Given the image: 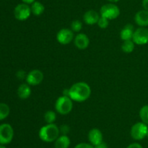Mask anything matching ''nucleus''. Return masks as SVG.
Returning a JSON list of instances; mask_svg holds the SVG:
<instances>
[{
	"mask_svg": "<svg viewBox=\"0 0 148 148\" xmlns=\"http://www.w3.org/2000/svg\"><path fill=\"white\" fill-rule=\"evenodd\" d=\"M140 117L142 122L148 125V105H144L140 110Z\"/></svg>",
	"mask_w": 148,
	"mask_h": 148,
	"instance_id": "obj_21",
	"label": "nucleus"
},
{
	"mask_svg": "<svg viewBox=\"0 0 148 148\" xmlns=\"http://www.w3.org/2000/svg\"><path fill=\"white\" fill-rule=\"evenodd\" d=\"M108 1H111V2H117V1H119V0H108Z\"/></svg>",
	"mask_w": 148,
	"mask_h": 148,
	"instance_id": "obj_32",
	"label": "nucleus"
},
{
	"mask_svg": "<svg viewBox=\"0 0 148 148\" xmlns=\"http://www.w3.org/2000/svg\"><path fill=\"white\" fill-rule=\"evenodd\" d=\"M91 94V89L85 82H77L68 89V97L75 102H84L88 100Z\"/></svg>",
	"mask_w": 148,
	"mask_h": 148,
	"instance_id": "obj_1",
	"label": "nucleus"
},
{
	"mask_svg": "<svg viewBox=\"0 0 148 148\" xmlns=\"http://www.w3.org/2000/svg\"><path fill=\"white\" fill-rule=\"evenodd\" d=\"M73 108L72 100L69 97L63 95L59 97L55 103V109L61 115H67Z\"/></svg>",
	"mask_w": 148,
	"mask_h": 148,
	"instance_id": "obj_3",
	"label": "nucleus"
},
{
	"mask_svg": "<svg viewBox=\"0 0 148 148\" xmlns=\"http://www.w3.org/2000/svg\"><path fill=\"white\" fill-rule=\"evenodd\" d=\"M22 1H23L24 3H25V4H33L34 1H36V0H22Z\"/></svg>",
	"mask_w": 148,
	"mask_h": 148,
	"instance_id": "obj_31",
	"label": "nucleus"
},
{
	"mask_svg": "<svg viewBox=\"0 0 148 148\" xmlns=\"http://www.w3.org/2000/svg\"><path fill=\"white\" fill-rule=\"evenodd\" d=\"M14 136V130L9 123L0 125V145H7L12 142Z\"/></svg>",
	"mask_w": 148,
	"mask_h": 148,
	"instance_id": "obj_6",
	"label": "nucleus"
},
{
	"mask_svg": "<svg viewBox=\"0 0 148 148\" xmlns=\"http://www.w3.org/2000/svg\"><path fill=\"white\" fill-rule=\"evenodd\" d=\"M132 41L138 45H145L148 43V29L145 27H140L134 32Z\"/></svg>",
	"mask_w": 148,
	"mask_h": 148,
	"instance_id": "obj_8",
	"label": "nucleus"
},
{
	"mask_svg": "<svg viewBox=\"0 0 148 148\" xmlns=\"http://www.w3.org/2000/svg\"><path fill=\"white\" fill-rule=\"evenodd\" d=\"M134 43L132 40L124 41L121 45V49L125 53H131L134 51Z\"/></svg>",
	"mask_w": 148,
	"mask_h": 148,
	"instance_id": "obj_19",
	"label": "nucleus"
},
{
	"mask_svg": "<svg viewBox=\"0 0 148 148\" xmlns=\"http://www.w3.org/2000/svg\"><path fill=\"white\" fill-rule=\"evenodd\" d=\"M56 39L61 44L66 45L70 43L74 39L73 31L70 29L62 28L56 35Z\"/></svg>",
	"mask_w": 148,
	"mask_h": 148,
	"instance_id": "obj_10",
	"label": "nucleus"
},
{
	"mask_svg": "<svg viewBox=\"0 0 148 148\" xmlns=\"http://www.w3.org/2000/svg\"><path fill=\"white\" fill-rule=\"evenodd\" d=\"M90 40L85 33H78L75 38V45L77 49L83 50L89 46Z\"/></svg>",
	"mask_w": 148,
	"mask_h": 148,
	"instance_id": "obj_12",
	"label": "nucleus"
},
{
	"mask_svg": "<svg viewBox=\"0 0 148 148\" xmlns=\"http://www.w3.org/2000/svg\"><path fill=\"white\" fill-rule=\"evenodd\" d=\"M17 78H20V79H23V78H26V76H27V75L25 74V71H18V72L17 73Z\"/></svg>",
	"mask_w": 148,
	"mask_h": 148,
	"instance_id": "obj_27",
	"label": "nucleus"
},
{
	"mask_svg": "<svg viewBox=\"0 0 148 148\" xmlns=\"http://www.w3.org/2000/svg\"><path fill=\"white\" fill-rule=\"evenodd\" d=\"M148 126L143 122H138L132 126L130 131L131 136L135 140H142L147 136Z\"/></svg>",
	"mask_w": 148,
	"mask_h": 148,
	"instance_id": "obj_5",
	"label": "nucleus"
},
{
	"mask_svg": "<svg viewBox=\"0 0 148 148\" xmlns=\"http://www.w3.org/2000/svg\"><path fill=\"white\" fill-rule=\"evenodd\" d=\"M127 148H143V147L140 144L137 143V142H134V143L130 144Z\"/></svg>",
	"mask_w": 148,
	"mask_h": 148,
	"instance_id": "obj_28",
	"label": "nucleus"
},
{
	"mask_svg": "<svg viewBox=\"0 0 148 148\" xmlns=\"http://www.w3.org/2000/svg\"><path fill=\"white\" fill-rule=\"evenodd\" d=\"M103 136L102 132L101 131V130L96 129V128L91 129L88 133L89 142L93 146H96L98 144L101 143L103 141Z\"/></svg>",
	"mask_w": 148,
	"mask_h": 148,
	"instance_id": "obj_11",
	"label": "nucleus"
},
{
	"mask_svg": "<svg viewBox=\"0 0 148 148\" xmlns=\"http://www.w3.org/2000/svg\"><path fill=\"white\" fill-rule=\"evenodd\" d=\"M70 139L67 135H61L54 142V148H69Z\"/></svg>",
	"mask_w": 148,
	"mask_h": 148,
	"instance_id": "obj_16",
	"label": "nucleus"
},
{
	"mask_svg": "<svg viewBox=\"0 0 148 148\" xmlns=\"http://www.w3.org/2000/svg\"><path fill=\"white\" fill-rule=\"evenodd\" d=\"M82 23L79 20H74L71 23V29L73 32H79L82 30Z\"/></svg>",
	"mask_w": 148,
	"mask_h": 148,
	"instance_id": "obj_23",
	"label": "nucleus"
},
{
	"mask_svg": "<svg viewBox=\"0 0 148 148\" xmlns=\"http://www.w3.org/2000/svg\"><path fill=\"white\" fill-rule=\"evenodd\" d=\"M147 137L148 138V131H147Z\"/></svg>",
	"mask_w": 148,
	"mask_h": 148,
	"instance_id": "obj_34",
	"label": "nucleus"
},
{
	"mask_svg": "<svg viewBox=\"0 0 148 148\" xmlns=\"http://www.w3.org/2000/svg\"><path fill=\"white\" fill-rule=\"evenodd\" d=\"M31 12L36 16H40L43 13L45 10V7L42 3L39 1H34L31 5Z\"/></svg>",
	"mask_w": 148,
	"mask_h": 148,
	"instance_id": "obj_18",
	"label": "nucleus"
},
{
	"mask_svg": "<svg viewBox=\"0 0 148 148\" xmlns=\"http://www.w3.org/2000/svg\"><path fill=\"white\" fill-rule=\"evenodd\" d=\"M134 27L132 25L127 24L121 30V33H120V36L121 39L123 41H128V40H132L133 35H134Z\"/></svg>",
	"mask_w": 148,
	"mask_h": 148,
	"instance_id": "obj_15",
	"label": "nucleus"
},
{
	"mask_svg": "<svg viewBox=\"0 0 148 148\" xmlns=\"http://www.w3.org/2000/svg\"><path fill=\"white\" fill-rule=\"evenodd\" d=\"M43 73L40 70L35 69L31 71L27 74L26 82L27 84L31 86H37L40 84L43 80Z\"/></svg>",
	"mask_w": 148,
	"mask_h": 148,
	"instance_id": "obj_9",
	"label": "nucleus"
},
{
	"mask_svg": "<svg viewBox=\"0 0 148 148\" xmlns=\"http://www.w3.org/2000/svg\"><path fill=\"white\" fill-rule=\"evenodd\" d=\"M134 21L140 27L148 26V11L143 10L137 12L134 16Z\"/></svg>",
	"mask_w": 148,
	"mask_h": 148,
	"instance_id": "obj_13",
	"label": "nucleus"
},
{
	"mask_svg": "<svg viewBox=\"0 0 148 148\" xmlns=\"http://www.w3.org/2000/svg\"><path fill=\"white\" fill-rule=\"evenodd\" d=\"M143 7L144 10L148 11V0H143Z\"/></svg>",
	"mask_w": 148,
	"mask_h": 148,
	"instance_id": "obj_30",
	"label": "nucleus"
},
{
	"mask_svg": "<svg viewBox=\"0 0 148 148\" xmlns=\"http://www.w3.org/2000/svg\"><path fill=\"white\" fill-rule=\"evenodd\" d=\"M0 148H6V147H5L4 146V145H0Z\"/></svg>",
	"mask_w": 148,
	"mask_h": 148,
	"instance_id": "obj_33",
	"label": "nucleus"
},
{
	"mask_svg": "<svg viewBox=\"0 0 148 148\" xmlns=\"http://www.w3.org/2000/svg\"><path fill=\"white\" fill-rule=\"evenodd\" d=\"M101 17L107 18L108 20H114L120 15V10L119 7L113 3L104 4L100 10Z\"/></svg>",
	"mask_w": 148,
	"mask_h": 148,
	"instance_id": "obj_4",
	"label": "nucleus"
},
{
	"mask_svg": "<svg viewBox=\"0 0 148 148\" xmlns=\"http://www.w3.org/2000/svg\"><path fill=\"white\" fill-rule=\"evenodd\" d=\"M31 13V8L25 3L19 4L16 6L14 10V17L20 21L27 20Z\"/></svg>",
	"mask_w": 148,
	"mask_h": 148,
	"instance_id": "obj_7",
	"label": "nucleus"
},
{
	"mask_svg": "<svg viewBox=\"0 0 148 148\" xmlns=\"http://www.w3.org/2000/svg\"><path fill=\"white\" fill-rule=\"evenodd\" d=\"M94 147L95 148H108V146L106 142H104L103 141L101 143L98 144V145H96V146H94Z\"/></svg>",
	"mask_w": 148,
	"mask_h": 148,
	"instance_id": "obj_29",
	"label": "nucleus"
},
{
	"mask_svg": "<svg viewBox=\"0 0 148 148\" xmlns=\"http://www.w3.org/2000/svg\"><path fill=\"white\" fill-rule=\"evenodd\" d=\"M45 121L47 123H53L56 119V114L52 110H48L44 114Z\"/></svg>",
	"mask_w": 148,
	"mask_h": 148,
	"instance_id": "obj_22",
	"label": "nucleus"
},
{
	"mask_svg": "<svg viewBox=\"0 0 148 148\" xmlns=\"http://www.w3.org/2000/svg\"><path fill=\"white\" fill-rule=\"evenodd\" d=\"M100 18V15L95 10H90L87 11L83 15V20L86 24L94 25L98 23V20Z\"/></svg>",
	"mask_w": 148,
	"mask_h": 148,
	"instance_id": "obj_14",
	"label": "nucleus"
},
{
	"mask_svg": "<svg viewBox=\"0 0 148 148\" xmlns=\"http://www.w3.org/2000/svg\"><path fill=\"white\" fill-rule=\"evenodd\" d=\"M59 131L60 133H62V135H66L69 132V127L67 125H62L59 128Z\"/></svg>",
	"mask_w": 148,
	"mask_h": 148,
	"instance_id": "obj_26",
	"label": "nucleus"
},
{
	"mask_svg": "<svg viewBox=\"0 0 148 148\" xmlns=\"http://www.w3.org/2000/svg\"><path fill=\"white\" fill-rule=\"evenodd\" d=\"M10 109L8 104L5 103H0V120H4L8 117Z\"/></svg>",
	"mask_w": 148,
	"mask_h": 148,
	"instance_id": "obj_20",
	"label": "nucleus"
},
{
	"mask_svg": "<svg viewBox=\"0 0 148 148\" xmlns=\"http://www.w3.org/2000/svg\"><path fill=\"white\" fill-rule=\"evenodd\" d=\"M31 94V89L27 84H23L17 89V95L22 100H26Z\"/></svg>",
	"mask_w": 148,
	"mask_h": 148,
	"instance_id": "obj_17",
	"label": "nucleus"
},
{
	"mask_svg": "<svg viewBox=\"0 0 148 148\" xmlns=\"http://www.w3.org/2000/svg\"><path fill=\"white\" fill-rule=\"evenodd\" d=\"M75 148H95L93 145H91L90 143H85V142H82L79 143L75 147Z\"/></svg>",
	"mask_w": 148,
	"mask_h": 148,
	"instance_id": "obj_25",
	"label": "nucleus"
},
{
	"mask_svg": "<svg viewBox=\"0 0 148 148\" xmlns=\"http://www.w3.org/2000/svg\"><path fill=\"white\" fill-rule=\"evenodd\" d=\"M60 134L59 128L54 123H48L40 128L39 131V137L45 142H55Z\"/></svg>",
	"mask_w": 148,
	"mask_h": 148,
	"instance_id": "obj_2",
	"label": "nucleus"
},
{
	"mask_svg": "<svg viewBox=\"0 0 148 148\" xmlns=\"http://www.w3.org/2000/svg\"><path fill=\"white\" fill-rule=\"evenodd\" d=\"M108 20H108V19L106 18V17H101V16L99 20H98V26L102 29L106 28L108 26V25H109V22H108Z\"/></svg>",
	"mask_w": 148,
	"mask_h": 148,
	"instance_id": "obj_24",
	"label": "nucleus"
}]
</instances>
